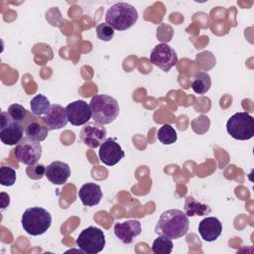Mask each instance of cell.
I'll return each instance as SVG.
<instances>
[{"label":"cell","instance_id":"4fadbf2b","mask_svg":"<svg viewBox=\"0 0 254 254\" xmlns=\"http://www.w3.org/2000/svg\"><path fill=\"white\" fill-rule=\"evenodd\" d=\"M142 232L141 222L139 220L130 219L123 222H117L114 225L115 236L124 244H131L137 236Z\"/></svg>","mask_w":254,"mask_h":254},{"label":"cell","instance_id":"4316f807","mask_svg":"<svg viewBox=\"0 0 254 254\" xmlns=\"http://www.w3.org/2000/svg\"><path fill=\"white\" fill-rule=\"evenodd\" d=\"M28 177L31 179H41L46 174V168L44 165H32V167H29L27 169Z\"/></svg>","mask_w":254,"mask_h":254},{"label":"cell","instance_id":"8fae6325","mask_svg":"<svg viewBox=\"0 0 254 254\" xmlns=\"http://www.w3.org/2000/svg\"><path fill=\"white\" fill-rule=\"evenodd\" d=\"M125 156L121 146L113 138L106 139L98 151L99 160L106 166H114L119 163Z\"/></svg>","mask_w":254,"mask_h":254},{"label":"cell","instance_id":"9a60e30c","mask_svg":"<svg viewBox=\"0 0 254 254\" xmlns=\"http://www.w3.org/2000/svg\"><path fill=\"white\" fill-rule=\"evenodd\" d=\"M221 232L222 224L216 217H205L198 224V233L204 241L212 242L216 240Z\"/></svg>","mask_w":254,"mask_h":254},{"label":"cell","instance_id":"6da1fadb","mask_svg":"<svg viewBox=\"0 0 254 254\" xmlns=\"http://www.w3.org/2000/svg\"><path fill=\"white\" fill-rule=\"evenodd\" d=\"M189 226V216L183 210L168 209L161 214L155 226V232L171 239H178L188 233Z\"/></svg>","mask_w":254,"mask_h":254},{"label":"cell","instance_id":"5bb4252c","mask_svg":"<svg viewBox=\"0 0 254 254\" xmlns=\"http://www.w3.org/2000/svg\"><path fill=\"white\" fill-rule=\"evenodd\" d=\"M49 130L44 118H37L30 114L24 123V132L26 136L40 142L47 138Z\"/></svg>","mask_w":254,"mask_h":254},{"label":"cell","instance_id":"ac0fdd59","mask_svg":"<svg viewBox=\"0 0 254 254\" xmlns=\"http://www.w3.org/2000/svg\"><path fill=\"white\" fill-rule=\"evenodd\" d=\"M77 195L83 205L94 206L100 202L102 191L99 185L95 183H86L79 189Z\"/></svg>","mask_w":254,"mask_h":254},{"label":"cell","instance_id":"52a82bcc","mask_svg":"<svg viewBox=\"0 0 254 254\" xmlns=\"http://www.w3.org/2000/svg\"><path fill=\"white\" fill-rule=\"evenodd\" d=\"M14 154L20 163L32 166L41 159L42 145L40 141L26 136L16 145Z\"/></svg>","mask_w":254,"mask_h":254},{"label":"cell","instance_id":"ffe728a7","mask_svg":"<svg viewBox=\"0 0 254 254\" xmlns=\"http://www.w3.org/2000/svg\"><path fill=\"white\" fill-rule=\"evenodd\" d=\"M30 108L35 116H41L44 114L46 115L51 108V103L45 95L40 93L32 98L30 102Z\"/></svg>","mask_w":254,"mask_h":254},{"label":"cell","instance_id":"5b68a950","mask_svg":"<svg viewBox=\"0 0 254 254\" xmlns=\"http://www.w3.org/2000/svg\"><path fill=\"white\" fill-rule=\"evenodd\" d=\"M226 130L236 140H249L254 136V118L246 112H237L228 119Z\"/></svg>","mask_w":254,"mask_h":254},{"label":"cell","instance_id":"603a6c76","mask_svg":"<svg viewBox=\"0 0 254 254\" xmlns=\"http://www.w3.org/2000/svg\"><path fill=\"white\" fill-rule=\"evenodd\" d=\"M157 138L162 144L171 145L177 141L178 135L172 125L164 124L159 128L157 132Z\"/></svg>","mask_w":254,"mask_h":254},{"label":"cell","instance_id":"30bf717a","mask_svg":"<svg viewBox=\"0 0 254 254\" xmlns=\"http://www.w3.org/2000/svg\"><path fill=\"white\" fill-rule=\"evenodd\" d=\"M79 138L83 144L95 149L106 140V129L97 122H87L80 130Z\"/></svg>","mask_w":254,"mask_h":254},{"label":"cell","instance_id":"ba28073f","mask_svg":"<svg viewBox=\"0 0 254 254\" xmlns=\"http://www.w3.org/2000/svg\"><path fill=\"white\" fill-rule=\"evenodd\" d=\"M150 62L163 71L168 72L178 64V55L171 46L166 43H161L152 50Z\"/></svg>","mask_w":254,"mask_h":254},{"label":"cell","instance_id":"7402d4cb","mask_svg":"<svg viewBox=\"0 0 254 254\" xmlns=\"http://www.w3.org/2000/svg\"><path fill=\"white\" fill-rule=\"evenodd\" d=\"M174 248L173 241L170 237L165 235H159L152 245V251L155 254H170Z\"/></svg>","mask_w":254,"mask_h":254},{"label":"cell","instance_id":"9c48e42d","mask_svg":"<svg viewBox=\"0 0 254 254\" xmlns=\"http://www.w3.org/2000/svg\"><path fill=\"white\" fill-rule=\"evenodd\" d=\"M24 125L14 121L7 112H1L0 140L5 145H17L23 139Z\"/></svg>","mask_w":254,"mask_h":254},{"label":"cell","instance_id":"44dd1931","mask_svg":"<svg viewBox=\"0 0 254 254\" xmlns=\"http://www.w3.org/2000/svg\"><path fill=\"white\" fill-rule=\"evenodd\" d=\"M211 86V79L208 73L198 72L196 73L191 81V88L197 94H204L208 91Z\"/></svg>","mask_w":254,"mask_h":254},{"label":"cell","instance_id":"7a4b0ae2","mask_svg":"<svg viewBox=\"0 0 254 254\" xmlns=\"http://www.w3.org/2000/svg\"><path fill=\"white\" fill-rule=\"evenodd\" d=\"M138 16V11L134 6L125 2H119L107 10L105 21L114 30L125 31L137 22Z\"/></svg>","mask_w":254,"mask_h":254},{"label":"cell","instance_id":"8992f818","mask_svg":"<svg viewBox=\"0 0 254 254\" xmlns=\"http://www.w3.org/2000/svg\"><path fill=\"white\" fill-rule=\"evenodd\" d=\"M76 245L84 253H99L105 246V235L101 229L89 226L79 233L76 239Z\"/></svg>","mask_w":254,"mask_h":254},{"label":"cell","instance_id":"d4e9b609","mask_svg":"<svg viewBox=\"0 0 254 254\" xmlns=\"http://www.w3.org/2000/svg\"><path fill=\"white\" fill-rule=\"evenodd\" d=\"M16 182V172L8 166L0 168V184L5 187H11Z\"/></svg>","mask_w":254,"mask_h":254},{"label":"cell","instance_id":"d6986e66","mask_svg":"<svg viewBox=\"0 0 254 254\" xmlns=\"http://www.w3.org/2000/svg\"><path fill=\"white\" fill-rule=\"evenodd\" d=\"M211 211V208L208 204L201 203L197 201L193 196L189 195L186 197V203H185V213L188 216H202L206 215Z\"/></svg>","mask_w":254,"mask_h":254},{"label":"cell","instance_id":"2e32d148","mask_svg":"<svg viewBox=\"0 0 254 254\" xmlns=\"http://www.w3.org/2000/svg\"><path fill=\"white\" fill-rule=\"evenodd\" d=\"M45 176L54 185H64L70 176V169L66 163L55 161L46 168Z\"/></svg>","mask_w":254,"mask_h":254},{"label":"cell","instance_id":"7c38bea8","mask_svg":"<svg viewBox=\"0 0 254 254\" xmlns=\"http://www.w3.org/2000/svg\"><path fill=\"white\" fill-rule=\"evenodd\" d=\"M65 112L68 122L74 126L86 124L92 117L90 106L83 100L68 103L65 107Z\"/></svg>","mask_w":254,"mask_h":254},{"label":"cell","instance_id":"277c9868","mask_svg":"<svg viewBox=\"0 0 254 254\" xmlns=\"http://www.w3.org/2000/svg\"><path fill=\"white\" fill-rule=\"evenodd\" d=\"M22 227L24 230L33 236L44 234L52 224L51 213L40 206L27 208L22 215Z\"/></svg>","mask_w":254,"mask_h":254},{"label":"cell","instance_id":"484cf974","mask_svg":"<svg viewBox=\"0 0 254 254\" xmlns=\"http://www.w3.org/2000/svg\"><path fill=\"white\" fill-rule=\"evenodd\" d=\"M96 35L101 41L108 42L114 36V29L107 23H100L96 27Z\"/></svg>","mask_w":254,"mask_h":254},{"label":"cell","instance_id":"3957f363","mask_svg":"<svg viewBox=\"0 0 254 254\" xmlns=\"http://www.w3.org/2000/svg\"><path fill=\"white\" fill-rule=\"evenodd\" d=\"M89 106L93 120L101 125L110 124L119 114L117 100L107 94L94 95L90 100Z\"/></svg>","mask_w":254,"mask_h":254},{"label":"cell","instance_id":"cb8c5ba5","mask_svg":"<svg viewBox=\"0 0 254 254\" xmlns=\"http://www.w3.org/2000/svg\"><path fill=\"white\" fill-rule=\"evenodd\" d=\"M7 113L14 121H17V122H19L23 125H24L25 121L27 120V118L29 116V113H28L27 109L24 106H22L21 104H18V103L11 104L8 107Z\"/></svg>","mask_w":254,"mask_h":254},{"label":"cell","instance_id":"e0dca14e","mask_svg":"<svg viewBox=\"0 0 254 254\" xmlns=\"http://www.w3.org/2000/svg\"><path fill=\"white\" fill-rule=\"evenodd\" d=\"M43 118L50 130L61 129V128L64 127L66 125V123L68 122L65 108H64L60 104L51 105L50 110Z\"/></svg>","mask_w":254,"mask_h":254},{"label":"cell","instance_id":"83f0119b","mask_svg":"<svg viewBox=\"0 0 254 254\" xmlns=\"http://www.w3.org/2000/svg\"><path fill=\"white\" fill-rule=\"evenodd\" d=\"M10 203V197L7 193L1 192V204H2V210H4Z\"/></svg>","mask_w":254,"mask_h":254}]
</instances>
